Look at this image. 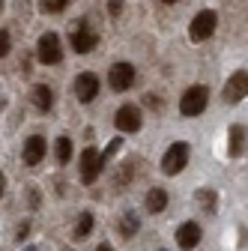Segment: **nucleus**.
Listing matches in <instances>:
<instances>
[{
  "mask_svg": "<svg viewBox=\"0 0 248 251\" xmlns=\"http://www.w3.org/2000/svg\"><path fill=\"white\" fill-rule=\"evenodd\" d=\"M209 105V87L206 84H192L189 90L179 96V114L182 117H200Z\"/></svg>",
  "mask_w": 248,
  "mask_h": 251,
  "instance_id": "1",
  "label": "nucleus"
},
{
  "mask_svg": "<svg viewBox=\"0 0 248 251\" xmlns=\"http://www.w3.org/2000/svg\"><path fill=\"white\" fill-rule=\"evenodd\" d=\"M215 27H219V12L215 9H200L189 24V39L192 42H206V39H212Z\"/></svg>",
  "mask_w": 248,
  "mask_h": 251,
  "instance_id": "2",
  "label": "nucleus"
},
{
  "mask_svg": "<svg viewBox=\"0 0 248 251\" xmlns=\"http://www.w3.org/2000/svg\"><path fill=\"white\" fill-rule=\"evenodd\" d=\"M189 155H192V150H189V144H185V141L171 144V147L165 150V155H162V171H165L168 176L182 174L185 165H189Z\"/></svg>",
  "mask_w": 248,
  "mask_h": 251,
  "instance_id": "3",
  "label": "nucleus"
},
{
  "mask_svg": "<svg viewBox=\"0 0 248 251\" xmlns=\"http://www.w3.org/2000/svg\"><path fill=\"white\" fill-rule=\"evenodd\" d=\"M222 99H224V105H239V102L248 99V69H236V72L224 81Z\"/></svg>",
  "mask_w": 248,
  "mask_h": 251,
  "instance_id": "4",
  "label": "nucleus"
},
{
  "mask_svg": "<svg viewBox=\"0 0 248 251\" xmlns=\"http://www.w3.org/2000/svg\"><path fill=\"white\" fill-rule=\"evenodd\" d=\"M36 57L45 66H57V63L63 60V42H60V36L57 33H42L39 42H36Z\"/></svg>",
  "mask_w": 248,
  "mask_h": 251,
  "instance_id": "5",
  "label": "nucleus"
},
{
  "mask_svg": "<svg viewBox=\"0 0 248 251\" xmlns=\"http://www.w3.org/2000/svg\"><path fill=\"white\" fill-rule=\"evenodd\" d=\"M102 168H105V159H102V152H99L96 147H87V150L81 152V182L93 185V182L99 179Z\"/></svg>",
  "mask_w": 248,
  "mask_h": 251,
  "instance_id": "6",
  "label": "nucleus"
},
{
  "mask_svg": "<svg viewBox=\"0 0 248 251\" xmlns=\"http://www.w3.org/2000/svg\"><path fill=\"white\" fill-rule=\"evenodd\" d=\"M132 84H135V66L132 63H114V66L108 69V87L111 90L126 93Z\"/></svg>",
  "mask_w": 248,
  "mask_h": 251,
  "instance_id": "7",
  "label": "nucleus"
},
{
  "mask_svg": "<svg viewBox=\"0 0 248 251\" xmlns=\"http://www.w3.org/2000/svg\"><path fill=\"white\" fill-rule=\"evenodd\" d=\"M69 42H72V48H75L78 54H90L93 48L99 45V33H96V30H93L87 21H81V24L72 30V39H69Z\"/></svg>",
  "mask_w": 248,
  "mask_h": 251,
  "instance_id": "8",
  "label": "nucleus"
},
{
  "mask_svg": "<svg viewBox=\"0 0 248 251\" xmlns=\"http://www.w3.org/2000/svg\"><path fill=\"white\" fill-rule=\"evenodd\" d=\"M141 123H144V120H141V108H138V105L129 102V105H120V108H117L114 126H117L120 132H138Z\"/></svg>",
  "mask_w": 248,
  "mask_h": 251,
  "instance_id": "9",
  "label": "nucleus"
},
{
  "mask_svg": "<svg viewBox=\"0 0 248 251\" xmlns=\"http://www.w3.org/2000/svg\"><path fill=\"white\" fill-rule=\"evenodd\" d=\"M99 87H102V81H99V75H93V72H81L78 78H75V96H78V102H93L99 96Z\"/></svg>",
  "mask_w": 248,
  "mask_h": 251,
  "instance_id": "10",
  "label": "nucleus"
},
{
  "mask_svg": "<svg viewBox=\"0 0 248 251\" xmlns=\"http://www.w3.org/2000/svg\"><path fill=\"white\" fill-rule=\"evenodd\" d=\"M200 239H203V230H200L198 222H182V225L176 227V245H179L182 251H195V248L200 245Z\"/></svg>",
  "mask_w": 248,
  "mask_h": 251,
  "instance_id": "11",
  "label": "nucleus"
},
{
  "mask_svg": "<svg viewBox=\"0 0 248 251\" xmlns=\"http://www.w3.org/2000/svg\"><path fill=\"white\" fill-rule=\"evenodd\" d=\"M248 150V129L242 123H233L227 129V155L230 159H242Z\"/></svg>",
  "mask_w": 248,
  "mask_h": 251,
  "instance_id": "12",
  "label": "nucleus"
},
{
  "mask_svg": "<svg viewBox=\"0 0 248 251\" xmlns=\"http://www.w3.org/2000/svg\"><path fill=\"white\" fill-rule=\"evenodd\" d=\"M21 159L27 168H36L42 159H45V138L42 135H30L24 141V150H21Z\"/></svg>",
  "mask_w": 248,
  "mask_h": 251,
  "instance_id": "13",
  "label": "nucleus"
},
{
  "mask_svg": "<svg viewBox=\"0 0 248 251\" xmlns=\"http://www.w3.org/2000/svg\"><path fill=\"white\" fill-rule=\"evenodd\" d=\"M195 201H198L200 212H206V215H215V212H219V192H215V188H209V185L198 188Z\"/></svg>",
  "mask_w": 248,
  "mask_h": 251,
  "instance_id": "14",
  "label": "nucleus"
},
{
  "mask_svg": "<svg viewBox=\"0 0 248 251\" xmlns=\"http://www.w3.org/2000/svg\"><path fill=\"white\" fill-rule=\"evenodd\" d=\"M30 99H33V105H36L42 114H48V111L54 108V93H51L48 84H33V90H30Z\"/></svg>",
  "mask_w": 248,
  "mask_h": 251,
  "instance_id": "15",
  "label": "nucleus"
},
{
  "mask_svg": "<svg viewBox=\"0 0 248 251\" xmlns=\"http://www.w3.org/2000/svg\"><path fill=\"white\" fill-rule=\"evenodd\" d=\"M144 206H147V212H152V215L165 212V206H168V192H165V188H152V192H147Z\"/></svg>",
  "mask_w": 248,
  "mask_h": 251,
  "instance_id": "16",
  "label": "nucleus"
},
{
  "mask_svg": "<svg viewBox=\"0 0 248 251\" xmlns=\"http://www.w3.org/2000/svg\"><path fill=\"white\" fill-rule=\"evenodd\" d=\"M54 159L60 165H69V159H72V138H66V135L57 138V144H54Z\"/></svg>",
  "mask_w": 248,
  "mask_h": 251,
  "instance_id": "17",
  "label": "nucleus"
},
{
  "mask_svg": "<svg viewBox=\"0 0 248 251\" xmlns=\"http://www.w3.org/2000/svg\"><path fill=\"white\" fill-rule=\"evenodd\" d=\"M93 230V212H81L78 225H75V239H87Z\"/></svg>",
  "mask_w": 248,
  "mask_h": 251,
  "instance_id": "18",
  "label": "nucleus"
},
{
  "mask_svg": "<svg viewBox=\"0 0 248 251\" xmlns=\"http://www.w3.org/2000/svg\"><path fill=\"white\" fill-rule=\"evenodd\" d=\"M39 6H42V12H48V15H57V12H63V9L69 6V0H39Z\"/></svg>",
  "mask_w": 248,
  "mask_h": 251,
  "instance_id": "19",
  "label": "nucleus"
},
{
  "mask_svg": "<svg viewBox=\"0 0 248 251\" xmlns=\"http://www.w3.org/2000/svg\"><path fill=\"white\" fill-rule=\"evenodd\" d=\"M138 218L135 215H123V222H120V230H123V236H135L138 233Z\"/></svg>",
  "mask_w": 248,
  "mask_h": 251,
  "instance_id": "20",
  "label": "nucleus"
},
{
  "mask_svg": "<svg viewBox=\"0 0 248 251\" xmlns=\"http://www.w3.org/2000/svg\"><path fill=\"white\" fill-rule=\"evenodd\" d=\"M9 45H12V36H9V30H0V60H3L9 54Z\"/></svg>",
  "mask_w": 248,
  "mask_h": 251,
  "instance_id": "21",
  "label": "nucleus"
},
{
  "mask_svg": "<svg viewBox=\"0 0 248 251\" xmlns=\"http://www.w3.org/2000/svg\"><path fill=\"white\" fill-rule=\"evenodd\" d=\"M123 9H126V3H123V0H108V12H111V18L123 15Z\"/></svg>",
  "mask_w": 248,
  "mask_h": 251,
  "instance_id": "22",
  "label": "nucleus"
},
{
  "mask_svg": "<svg viewBox=\"0 0 248 251\" xmlns=\"http://www.w3.org/2000/svg\"><path fill=\"white\" fill-rule=\"evenodd\" d=\"M27 230H30V227H27V225H21V227H18V239H27Z\"/></svg>",
  "mask_w": 248,
  "mask_h": 251,
  "instance_id": "23",
  "label": "nucleus"
},
{
  "mask_svg": "<svg viewBox=\"0 0 248 251\" xmlns=\"http://www.w3.org/2000/svg\"><path fill=\"white\" fill-rule=\"evenodd\" d=\"M3 188H6V176L0 174V198H3Z\"/></svg>",
  "mask_w": 248,
  "mask_h": 251,
  "instance_id": "24",
  "label": "nucleus"
},
{
  "mask_svg": "<svg viewBox=\"0 0 248 251\" xmlns=\"http://www.w3.org/2000/svg\"><path fill=\"white\" fill-rule=\"evenodd\" d=\"M96 251H114V248H111V245H108V242H102V245H99V248H96Z\"/></svg>",
  "mask_w": 248,
  "mask_h": 251,
  "instance_id": "25",
  "label": "nucleus"
},
{
  "mask_svg": "<svg viewBox=\"0 0 248 251\" xmlns=\"http://www.w3.org/2000/svg\"><path fill=\"white\" fill-rule=\"evenodd\" d=\"M162 3H176V0H162Z\"/></svg>",
  "mask_w": 248,
  "mask_h": 251,
  "instance_id": "26",
  "label": "nucleus"
},
{
  "mask_svg": "<svg viewBox=\"0 0 248 251\" xmlns=\"http://www.w3.org/2000/svg\"><path fill=\"white\" fill-rule=\"evenodd\" d=\"M0 9H3V0H0Z\"/></svg>",
  "mask_w": 248,
  "mask_h": 251,
  "instance_id": "27",
  "label": "nucleus"
}]
</instances>
